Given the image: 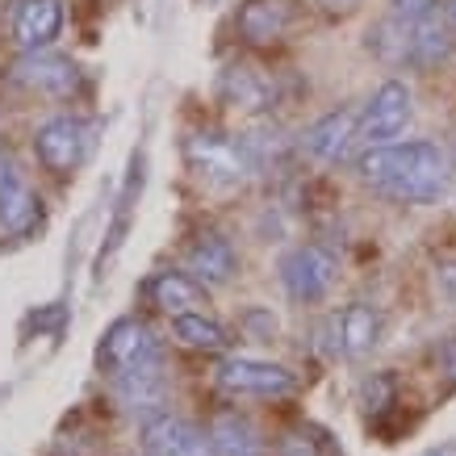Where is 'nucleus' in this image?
I'll list each match as a JSON object with an SVG mask.
<instances>
[{"instance_id": "obj_1", "label": "nucleus", "mask_w": 456, "mask_h": 456, "mask_svg": "<svg viewBox=\"0 0 456 456\" xmlns=\"http://www.w3.org/2000/svg\"><path fill=\"white\" fill-rule=\"evenodd\" d=\"M356 172L377 193L406 201V206H431L448 189V155L440 151V142L428 139L364 147L356 159Z\"/></svg>"}, {"instance_id": "obj_2", "label": "nucleus", "mask_w": 456, "mask_h": 456, "mask_svg": "<svg viewBox=\"0 0 456 456\" xmlns=\"http://www.w3.org/2000/svg\"><path fill=\"white\" fill-rule=\"evenodd\" d=\"M184 155L197 176L214 184H243L264 167V142L251 134H193L184 142Z\"/></svg>"}, {"instance_id": "obj_3", "label": "nucleus", "mask_w": 456, "mask_h": 456, "mask_svg": "<svg viewBox=\"0 0 456 456\" xmlns=\"http://www.w3.org/2000/svg\"><path fill=\"white\" fill-rule=\"evenodd\" d=\"M415 118V97L402 80H386L377 88L369 105L360 110V134L356 142L364 147H386V142H398L406 134V126Z\"/></svg>"}, {"instance_id": "obj_4", "label": "nucleus", "mask_w": 456, "mask_h": 456, "mask_svg": "<svg viewBox=\"0 0 456 456\" xmlns=\"http://www.w3.org/2000/svg\"><path fill=\"white\" fill-rule=\"evenodd\" d=\"M339 277V260L318 243H302L281 260V285L289 289L293 302H322Z\"/></svg>"}, {"instance_id": "obj_5", "label": "nucleus", "mask_w": 456, "mask_h": 456, "mask_svg": "<svg viewBox=\"0 0 456 456\" xmlns=\"http://www.w3.org/2000/svg\"><path fill=\"white\" fill-rule=\"evenodd\" d=\"M93 147V126L80 122V118H51V122L38 126L34 134V155L46 172L55 176H68L84 164V155Z\"/></svg>"}, {"instance_id": "obj_6", "label": "nucleus", "mask_w": 456, "mask_h": 456, "mask_svg": "<svg viewBox=\"0 0 456 456\" xmlns=\"http://www.w3.org/2000/svg\"><path fill=\"white\" fill-rule=\"evenodd\" d=\"M101 360L113 373H142V369H159V339L142 318H118L105 339H101Z\"/></svg>"}, {"instance_id": "obj_7", "label": "nucleus", "mask_w": 456, "mask_h": 456, "mask_svg": "<svg viewBox=\"0 0 456 456\" xmlns=\"http://www.w3.org/2000/svg\"><path fill=\"white\" fill-rule=\"evenodd\" d=\"M218 386L235 398H285L297 389V377L281 364H268V360H251V356H235L222 360L218 369Z\"/></svg>"}, {"instance_id": "obj_8", "label": "nucleus", "mask_w": 456, "mask_h": 456, "mask_svg": "<svg viewBox=\"0 0 456 456\" xmlns=\"http://www.w3.org/2000/svg\"><path fill=\"white\" fill-rule=\"evenodd\" d=\"M38 214H42V201L29 189L26 172L0 151V231L4 235H26V231H34Z\"/></svg>"}, {"instance_id": "obj_9", "label": "nucleus", "mask_w": 456, "mask_h": 456, "mask_svg": "<svg viewBox=\"0 0 456 456\" xmlns=\"http://www.w3.org/2000/svg\"><path fill=\"white\" fill-rule=\"evenodd\" d=\"M356 134H360V110H352V105L347 110H331L302 134V151L322 159V164H339L356 147Z\"/></svg>"}, {"instance_id": "obj_10", "label": "nucleus", "mask_w": 456, "mask_h": 456, "mask_svg": "<svg viewBox=\"0 0 456 456\" xmlns=\"http://www.w3.org/2000/svg\"><path fill=\"white\" fill-rule=\"evenodd\" d=\"M142 440L151 456H214V440L206 431H197L189 419H176L167 411L142 423Z\"/></svg>"}, {"instance_id": "obj_11", "label": "nucleus", "mask_w": 456, "mask_h": 456, "mask_svg": "<svg viewBox=\"0 0 456 456\" xmlns=\"http://www.w3.org/2000/svg\"><path fill=\"white\" fill-rule=\"evenodd\" d=\"M331 331H335V352L347 360H360L369 356L377 339H381V314L369 302H352L331 318Z\"/></svg>"}, {"instance_id": "obj_12", "label": "nucleus", "mask_w": 456, "mask_h": 456, "mask_svg": "<svg viewBox=\"0 0 456 456\" xmlns=\"http://www.w3.org/2000/svg\"><path fill=\"white\" fill-rule=\"evenodd\" d=\"M26 88H38V93H51V97H68L80 88V68L63 55H51V51H26V59L17 63L13 71Z\"/></svg>"}, {"instance_id": "obj_13", "label": "nucleus", "mask_w": 456, "mask_h": 456, "mask_svg": "<svg viewBox=\"0 0 456 456\" xmlns=\"http://www.w3.org/2000/svg\"><path fill=\"white\" fill-rule=\"evenodd\" d=\"M293 26H297V4L293 0H248L239 9V34L256 42V46L281 42Z\"/></svg>"}, {"instance_id": "obj_14", "label": "nucleus", "mask_w": 456, "mask_h": 456, "mask_svg": "<svg viewBox=\"0 0 456 456\" xmlns=\"http://www.w3.org/2000/svg\"><path fill=\"white\" fill-rule=\"evenodd\" d=\"M63 29V0H21L13 34L21 51H46Z\"/></svg>"}, {"instance_id": "obj_15", "label": "nucleus", "mask_w": 456, "mask_h": 456, "mask_svg": "<svg viewBox=\"0 0 456 456\" xmlns=\"http://www.w3.org/2000/svg\"><path fill=\"white\" fill-rule=\"evenodd\" d=\"M184 264H189V273H193L197 281H206V285H226V281L239 273L235 248L222 235H197V243L189 248Z\"/></svg>"}, {"instance_id": "obj_16", "label": "nucleus", "mask_w": 456, "mask_h": 456, "mask_svg": "<svg viewBox=\"0 0 456 456\" xmlns=\"http://www.w3.org/2000/svg\"><path fill=\"white\" fill-rule=\"evenodd\" d=\"M118 398L130 415H139L142 423H151L155 415H164L167 402V386L159 369H142V373H122L118 377Z\"/></svg>"}, {"instance_id": "obj_17", "label": "nucleus", "mask_w": 456, "mask_h": 456, "mask_svg": "<svg viewBox=\"0 0 456 456\" xmlns=\"http://www.w3.org/2000/svg\"><path fill=\"white\" fill-rule=\"evenodd\" d=\"M147 293H151V305H159V310L172 314V318L197 314V310L206 305L201 285H197L193 277H184V273H159V277H151Z\"/></svg>"}, {"instance_id": "obj_18", "label": "nucleus", "mask_w": 456, "mask_h": 456, "mask_svg": "<svg viewBox=\"0 0 456 456\" xmlns=\"http://www.w3.org/2000/svg\"><path fill=\"white\" fill-rule=\"evenodd\" d=\"M402 26V21H398ZM452 55V29L444 26L440 17H428L419 26H406V59L419 68H436Z\"/></svg>"}, {"instance_id": "obj_19", "label": "nucleus", "mask_w": 456, "mask_h": 456, "mask_svg": "<svg viewBox=\"0 0 456 456\" xmlns=\"http://www.w3.org/2000/svg\"><path fill=\"white\" fill-rule=\"evenodd\" d=\"M209 440H214V456H264L260 431L239 415H218L214 419Z\"/></svg>"}, {"instance_id": "obj_20", "label": "nucleus", "mask_w": 456, "mask_h": 456, "mask_svg": "<svg viewBox=\"0 0 456 456\" xmlns=\"http://www.w3.org/2000/svg\"><path fill=\"white\" fill-rule=\"evenodd\" d=\"M172 335H176L184 347H193V352H214V356L231 347L226 327H222V322H214V318H206L201 310H197V314L172 318Z\"/></svg>"}, {"instance_id": "obj_21", "label": "nucleus", "mask_w": 456, "mask_h": 456, "mask_svg": "<svg viewBox=\"0 0 456 456\" xmlns=\"http://www.w3.org/2000/svg\"><path fill=\"white\" fill-rule=\"evenodd\" d=\"M222 97L231 101L235 110H264L268 105V84L251 68H231L222 76Z\"/></svg>"}, {"instance_id": "obj_22", "label": "nucleus", "mask_w": 456, "mask_h": 456, "mask_svg": "<svg viewBox=\"0 0 456 456\" xmlns=\"http://www.w3.org/2000/svg\"><path fill=\"white\" fill-rule=\"evenodd\" d=\"M436 4H440V0H394V21H402V26H419V21L436 17Z\"/></svg>"}, {"instance_id": "obj_23", "label": "nucleus", "mask_w": 456, "mask_h": 456, "mask_svg": "<svg viewBox=\"0 0 456 456\" xmlns=\"http://www.w3.org/2000/svg\"><path fill=\"white\" fill-rule=\"evenodd\" d=\"M277 456H318V444L310 440V436H285Z\"/></svg>"}, {"instance_id": "obj_24", "label": "nucleus", "mask_w": 456, "mask_h": 456, "mask_svg": "<svg viewBox=\"0 0 456 456\" xmlns=\"http://www.w3.org/2000/svg\"><path fill=\"white\" fill-rule=\"evenodd\" d=\"M444 9H448V26L456 29V0H448V4H444Z\"/></svg>"}, {"instance_id": "obj_25", "label": "nucleus", "mask_w": 456, "mask_h": 456, "mask_svg": "<svg viewBox=\"0 0 456 456\" xmlns=\"http://www.w3.org/2000/svg\"><path fill=\"white\" fill-rule=\"evenodd\" d=\"M428 456H444V452H428Z\"/></svg>"}]
</instances>
